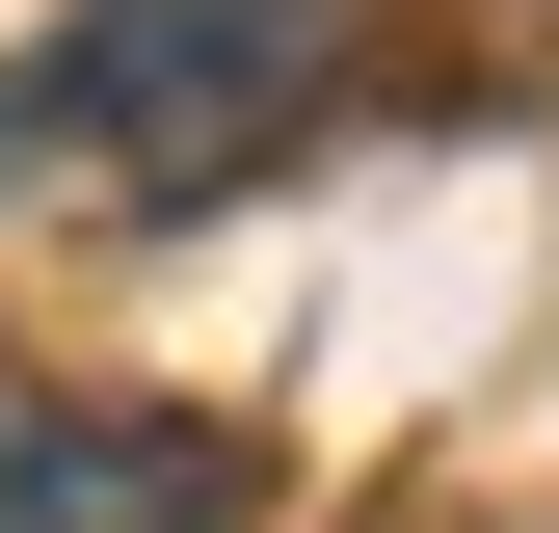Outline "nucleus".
Listing matches in <instances>:
<instances>
[{
    "mask_svg": "<svg viewBox=\"0 0 559 533\" xmlns=\"http://www.w3.org/2000/svg\"><path fill=\"white\" fill-rule=\"evenodd\" d=\"M346 54V0H53L0 54V187H214L294 133V81Z\"/></svg>",
    "mask_w": 559,
    "mask_h": 533,
    "instance_id": "obj_1",
    "label": "nucleus"
},
{
    "mask_svg": "<svg viewBox=\"0 0 559 533\" xmlns=\"http://www.w3.org/2000/svg\"><path fill=\"white\" fill-rule=\"evenodd\" d=\"M0 533H240V453L133 400H0Z\"/></svg>",
    "mask_w": 559,
    "mask_h": 533,
    "instance_id": "obj_2",
    "label": "nucleus"
}]
</instances>
